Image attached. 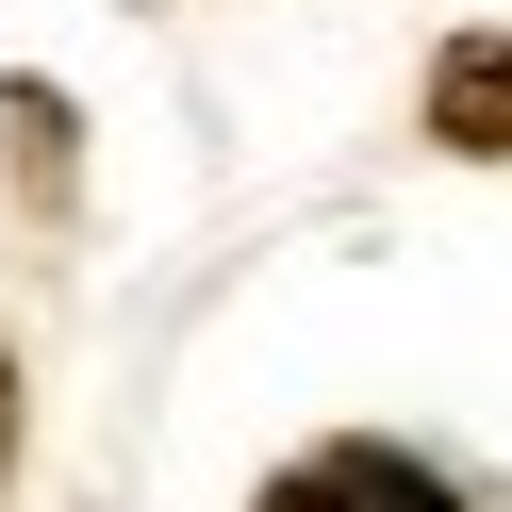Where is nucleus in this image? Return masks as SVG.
Masks as SVG:
<instances>
[{
    "label": "nucleus",
    "instance_id": "1",
    "mask_svg": "<svg viewBox=\"0 0 512 512\" xmlns=\"http://www.w3.org/2000/svg\"><path fill=\"white\" fill-rule=\"evenodd\" d=\"M265 512H446V479L397 463V446H314V463L265 479Z\"/></svg>",
    "mask_w": 512,
    "mask_h": 512
},
{
    "label": "nucleus",
    "instance_id": "2",
    "mask_svg": "<svg viewBox=\"0 0 512 512\" xmlns=\"http://www.w3.org/2000/svg\"><path fill=\"white\" fill-rule=\"evenodd\" d=\"M430 133L479 149V166H512V34H446V67H430Z\"/></svg>",
    "mask_w": 512,
    "mask_h": 512
},
{
    "label": "nucleus",
    "instance_id": "3",
    "mask_svg": "<svg viewBox=\"0 0 512 512\" xmlns=\"http://www.w3.org/2000/svg\"><path fill=\"white\" fill-rule=\"evenodd\" d=\"M0 463H17V364H0Z\"/></svg>",
    "mask_w": 512,
    "mask_h": 512
}]
</instances>
